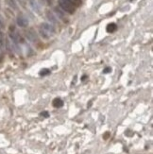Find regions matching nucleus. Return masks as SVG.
<instances>
[{
    "mask_svg": "<svg viewBox=\"0 0 153 154\" xmlns=\"http://www.w3.org/2000/svg\"><path fill=\"white\" fill-rule=\"evenodd\" d=\"M39 32L44 39L51 38L55 33V29L51 24L48 23H42L39 26Z\"/></svg>",
    "mask_w": 153,
    "mask_h": 154,
    "instance_id": "1",
    "label": "nucleus"
},
{
    "mask_svg": "<svg viewBox=\"0 0 153 154\" xmlns=\"http://www.w3.org/2000/svg\"><path fill=\"white\" fill-rule=\"evenodd\" d=\"M60 7L64 12H67L69 14H73L76 11V6L73 4L70 0H59Z\"/></svg>",
    "mask_w": 153,
    "mask_h": 154,
    "instance_id": "2",
    "label": "nucleus"
},
{
    "mask_svg": "<svg viewBox=\"0 0 153 154\" xmlns=\"http://www.w3.org/2000/svg\"><path fill=\"white\" fill-rule=\"evenodd\" d=\"M10 37L12 40V42L15 45H19V44H23L24 43V39L23 37L19 34V32L16 31V29H14V26H11L10 29Z\"/></svg>",
    "mask_w": 153,
    "mask_h": 154,
    "instance_id": "3",
    "label": "nucleus"
},
{
    "mask_svg": "<svg viewBox=\"0 0 153 154\" xmlns=\"http://www.w3.org/2000/svg\"><path fill=\"white\" fill-rule=\"evenodd\" d=\"M25 36L26 38L29 40V41L32 42V43H35L39 41V37L37 35L36 31L33 29H28L25 30Z\"/></svg>",
    "mask_w": 153,
    "mask_h": 154,
    "instance_id": "4",
    "label": "nucleus"
},
{
    "mask_svg": "<svg viewBox=\"0 0 153 154\" xmlns=\"http://www.w3.org/2000/svg\"><path fill=\"white\" fill-rule=\"evenodd\" d=\"M16 23L20 28H28L29 21V19L26 17V15L23 14V13H19V14L17 15V18H16Z\"/></svg>",
    "mask_w": 153,
    "mask_h": 154,
    "instance_id": "5",
    "label": "nucleus"
},
{
    "mask_svg": "<svg viewBox=\"0 0 153 154\" xmlns=\"http://www.w3.org/2000/svg\"><path fill=\"white\" fill-rule=\"evenodd\" d=\"M28 3L29 5V7L31 8V10L34 11L37 14H42V8L40 4L37 2V0H28Z\"/></svg>",
    "mask_w": 153,
    "mask_h": 154,
    "instance_id": "6",
    "label": "nucleus"
},
{
    "mask_svg": "<svg viewBox=\"0 0 153 154\" xmlns=\"http://www.w3.org/2000/svg\"><path fill=\"white\" fill-rule=\"evenodd\" d=\"M54 11H55V13H56V17L60 20H62V21H63L64 23H68L69 19H68V16L66 15V13L62 10L58 8V7H56V8H54Z\"/></svg>",
    "mask_w": 153,
    "mask_h": 154,
    "instance_id": "7",
    "label": "nucleus"
},
{
    "mask_svg": "<svg viewBox=\"0 0 153 154\" xmlns=\"http://www.w3.org/2000/svg\"><path fill=\"white\" fill-rule=\"evenodd\" d=\"M45 15H46V18L50 21V23L54 24V25H59V19L56 17V15L51 11H49V10L46 11Z\"/></svg>",
    "mask_w": 153,
    "mask_h": 154,
    "instance_id": "8",
    "label": "nucleus"
},
{
    "mask_svg": "<svg viewBox=\"0 0 153 154\" xmlns=\"http://www.w3.org/2000/svg\"><path fill=\"white\" fill-rule=\"evenodd\" d=\"M5 2L11 10H13V11L18 10V6H17V3L15 0H5Z\"/></svg>",
    "mask_w": 153,
    "mask_h": 154,
    "instance_id": "9",
    "label": "nucleus"
},
{
    "mask_svg": "<svg viewBox=\"0 0 153 154\" xmlns=\"http://www.w3.org/2000/svg\"><path fill=\"white\" fill-rule=\"evenodd\" d=\"M117 29V26L116 24L115 23H111L107 26V28H106V30H107L108 33H112V32H115V30Z\"/></svg>",
    "mask_w": 153,
    "mask_h": 154,
    "instance_id": "10",
    "label": "nucleus"
},
{
    "mask_svg": "<svg viewBox=\"0 0 153 154\" xmlns=\"http://www.w3.org/2000/svg\"><path fill=\"white\" fill-rule=\"evenodd\" d=\"M53 106L55 107V108H61V107L63 106V101L61 99V98H55L54 100H53V102H52Z\"/></svg>",
    "mask_w": 153,
    "mask_h": 154,
    "instance_id": "11",
    "label": "nucleus"
},
{
    "mask_svg": "<svg viewBox=\"0 0 153 154\" xmlns=\"http://www.w3.org/2000/svg\"><path fill=\"white\" fill-rule=\"evenodd\" d=\"M5 35H4V33L0 30V50H3L5 48Z\"/></svg>",
    "mask_w": 153,
    "mask_h": 154,
    "instance_id": "12",
    "label": "nucleus"
},
{
    "mask_svg": "<svg viewBox=\"0 0 153 154\" xmlns=\"http://www.w3.org/2000/svg\"><path fill=\"white\" fill-rule=\"evenodd\" d=\"M50 70L49 69H47V68H44V69H42L41 71H40V76H47V75H49L50 74Z\"/></svg>",
    "mask_w": 153,
    "mask_h": 154,
    "instance_id": "13",
    "label": "nucleus"
},
{
    "mask_svg": "<svg viewBox=\"0 0 153 154\" xmlns=\"http://www.w3.org/2000/svg\"><path fill=\"white\" fill-rule=\"evenodd\" d=\"M5 26H6V23H5V19L4 17L0 14V29H2L5 28Z\"/></svg>",
    "mask_w": 153,
    "mask_h": 154,
    "instance_id": "14",
    "label": "nucleus"
},
{
    "mask_svg": "<svg viewBox=\"0 0 153 154\" xmlns=\"http://www.w3.org/2000/svg\"><path fill=\"white\" fill-rule=\"evenodd\" d=\"M17 2L20 4V6L23 7V8H26V4H28V0H17Z\"/></svg>",
    "mask_w": 153,
    "mask_h": 154,
    "instance_id": "15",
    "label": "nucleus"
},
{
    "mask_svg": "<svg viewBox=\"0 0 153 154\" xmlns=\"http://www.w3.org/2000/svg\"><path fill=\"white\" fill-rule=\"evenodd\" d=\"M39 1L44 5H50L52 3V0H39Z\"/></svg>",
    "mask_w": 153,
    "mask_h": 154,
    "instance_id": "16",
    "label": "nucleus"
},
{
    "mask_svg": "<svg viewBox=\"0 0 153 154\" xmlns=\"http://www.w3.org/2000/svg\"><path fill=\"white\" fill-rule=\"evenodd\" d=\"M70 1L73 3V4H74L75 6H79V5H81V0H70Z\"/></svg>",
    "mask_w": 153,
    "mask_h": 154,
    "instance_id": "17",
    "label": "nucleus"
},
{
    "mask_svg": "<svg viewBox=\"0 0 153 154\" xmlns=\"http://www.w3.org/2000/svg\"><path fill=\"white\" fill-rule=\"evenodd\" d=\"M40 116H43V117H45V118H47V117L49 116V113H48L47 112H41V113H40Z\"/></svg>",
    "mask_w": 153,
    "mask_h": 154,
    "instance_id": "18",
    "label": "nucleus"
},
{
    "mask_svg": "<svg viewBox=\"0 0 153 154\" xmlns=\"http://www.w3.org/2000/svg\"><path fill=\"white\" fill-rule=\"evenodd\" d=\"M111 68L110 67H107V68H105L104 70H103V73H105V74H107V73H109V72H111Z\"/></svg>",
    "mask_w": 153,
    "mask_h": 154,
    "instance_id": "19",
    "label": "nucleus"
},
{
    "mask_svg": "<svg viewBox=\"0 0 153 154\" xmlns=\"http://www.w3.org/2000/svg\"><path fill=\"white\" fill-rule=\"evenodd\" d=\"M108 135H109V132H106V134H105L104 138H105V139H107V138H108Z\"/></svg>",
    "mask_w": 153,
    "mask_h": 154,
    "instance_id": "20",
    "label": "nucleus"
},
{
    "mask_svg": "<svg viewBox=\"0 0 153 154\" xmlns=\"http://www.w3.org/2000/svg\"><path fill=\"white\" fill-rule=\"evenodd\" d=\"M0 10H1V5H0Z\"/></svg>",
    "mask_w": 153,
    "mask_h": 154,
    "instance_id": "21",
    "label": "nucleus"
}]
</instances>
